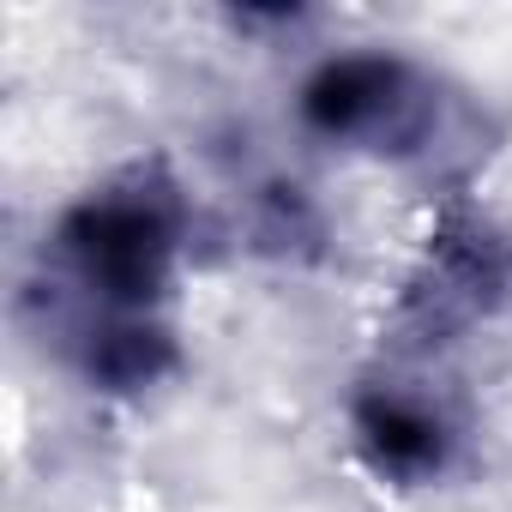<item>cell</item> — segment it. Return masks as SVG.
Here are the masks:
<instances>
[{"label":"cell","mask_w":512,"mask_h":512,"mask_svg":"<svg viewBox=\"0 0 512 512\" xmlns=\"http://www.w3.org/2000/svg\"><path fill=\"white\" fill-rule=\"evenodd\" d=\"M356 452L368 470L392 488H428L458 458V422L434 392H416V380H368L350 404Z\"/></svg>","instance_id":"3"},{"label":"cell","mask_w":512,"mask_h":512,"mask_svg":"<svg viewBox=\"0 0 512 512\" xmlns=\"http://www.w3.org/2000/svg\"><path fill=\"white\" fill-rule=\"evenodd\" d=\"M181 247H187V217L157 169H133L85 193L55 223L49 241L61 278L97 308L91 338L127 326H163L157 308L181 278Z\"/></svg>","instance_id":"1"},{"label":"cell","mask_w":512,"mask_h":512,"mask_svg":"<svg viewBox=\"0 0 512 512\" xmlns=\"http://www.w3.org/2000/svg\"><path fill=\"white\" fill-rule=\"evenodd\" d=\"M302 121L332 145L404 157L422 151L434 127V79H422L404 55H380V49L332 55L302 85Z\"/></svg>","instance_id":"2"}]
</instances>
